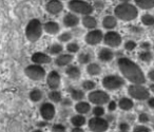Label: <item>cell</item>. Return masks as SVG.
Here are the masks:
<instances>
[{"mask_svg":"<svg viewBox=\"0 0 154 132\" xmlns=\"http://www.w3.org/2000/svg\"><path fill=\"white\" fill-rule=\"evenodd\" d=\"M118 68L125 78H127L133 85H143L145 83L146 78L141 69L127 57H122L117 60Z\"/></svg>","mask_w":154,"mask_h":132,"instance_id":"cell-1","label":"cell"},{"mask_svg":"<svg viewBox=\"0 0 154 132\" xmlns=\"http://www.w3.org/2000/svg\"><path fill=\"white\" fill-rule=\"evenodd\" d=\"M115 17L124 21H131L137 17L138 11L133 5L130 3H120L114 9Z\"/></svg>","mask_w":154,"mask_h":132,"instance_id":"cell-2","label":"cell"},{"mask_svg":"<svg viewBox=\"0 0 154 132\" xmlns=\"http://www.w3.org/2000/svg\"><path fill=\"white\" fill-rule=\"evenodd\" d=\"M43 32V26L41 24L39 19H32L30 20L26 27V36L29 41L31 42H35V41L39 40L40 37L42 36Z\"/></svg>","mask_w":154,"mask_h":132,"instance_id":"cell-3","label":"cell"},{"mask_svg":"<svg viewBox=\"0 0 154 132\" xmlns=\"http://www.w3.org/2000/svg\"><path fill=\"white\" fill-rule=\"evenodd\" d=\"M69 9L74 14H80L82 16L91 15L94 11V8L85 0H71L68 3Z\"/></svg>","mask_w":154,"mask_h":132,"instance_id":"cell-4","label":"cell"},{"mask_svg":"<svg viewBox=\"0 0 154 132\" xmlns=\"http://www.w3.org/2000/svg\"><path fill=\"white\" fill-rule=\"evenodd\" d=\"M24 73L26 75L31 79V80L38 81L45 78V70L42 66L39 64H30L24 69Z\"/></svg>","mask_w":154,"mask_h":132,"instance_id":"cell-5","label":"cell"},{"mask_svg":"<svg viewBox=\"0 0 154 132\" xmlns=\"http://www.w3.org/2000/svg\"><path fill=\"white\" fill-rule=\"evenodd\" d=\"M125 85L124 78L118 75H107L103 78V86L105 89L114 91V90L120 89Z\"/></svg>","mask_w":154,"mask_h":132,"instance_id":"cell-6","label":"cell"},{"mask_svg":"<svg viewBox=\"0 0 154 132\" xmlns=\"http://www.w3.org/2000/svg\"><path fill=\"white\" fill-rule=\"evenodd\" d=\"M88 99L89 102L96 106H103L105 104H109L110 96L107 92L103 90H94L88 94Z\"/></svg>","mask_w":154,"mask_h":132,"instance_id":"cell-7","label":"cell"},{"mask_svg":"<svg viewBox=\"0 0 154 132\" xmlns=\"http://www.w3.org/2000/svg\"><path fill=\"white\" fill-rule=\"evenodd\" d=\"M89 129L92 132H106L109 128V121L103 117H92L88 121Z\"/></svg>","mask_w":154,"mask_h":132,"instance_id":"cell-8","label":"cell"},{"mask_svg":"<svg viewBox=\"0 0 154 132\" xmlns=\"http://www.w3.org/2000/svg\"><path fill=\"white\" fill-rule=\"evenodd\" d=\"M128 93L131 97H133L134 99L137 100L148 99L150 96L149 91L147 90V88L143 87L141 85H131L128 88Z\"/></svg>","mask_w":154,"mask_h":132,"instance_id":"cell-9","label":"cell"},{"mask_svg":"<svg viewBox=\"0 0 154 132\" xmlns=\"http://www.w3.org/2000/svg\"><path fill=\"white\" fill-rule=\"evenodd\" d=\"M103 41L110 48H117L122 43V36L117 32L109 31L103 35Z\"/></svg>","mask_w":154,"mask_h":132,"instance_id":"cell-10","label":"cell"},{"mask_svg":"<svg viewBox=\"0 0 154 132\" xmlns=\"http://www.w3.org/2000/svg\"><path fill=\"white\" fill-rule=\"evenodd\" d=\"M85 40H86V42L88 43V45L96 46L103 40V34L100 30H97V29L91 30L86 34Z\"/></svg>","mask_w":154,"mask_h":132,"instance_id":"cell-11","label":"cell"},{"mask_svg":"<svg viewBox=\"0 0 154 132\" xmlns=\"http://www.w3.org/2000/svg\"><path fill=\"white\" fill-rule=\"evenodd\" d=\"M39 112H40L41 117H42L45 121H52L56 114L55 107H54V105L51 104V102H45V104L41 105L40 109H39Z\"/></svg>","mask_w":154,"mask_h":132,"instance_id":"cell-12","label":"cell"},{"mask_svg":"<svg viewBox=\"0 0 154 132\" xmlns=\"http://www.w3.org/2000/svg\"><path fill=\"white\" fill-rule=\"evenodd\" d=\"M60 81H61V77L57 71L53 70L48 74L47 85L51 90H57L60 86Z\"/></svg>","mask_w":154,"mask_h":132,"instance_id":"cell-13","label":"cell"},{"mask_svg":"<svg viewBox=\"0 0 154 132\" xmlns=\"http://www.w3.org/2000/svg\"><path fill=\"white\" fill-rule=\"evenodd\" d=\"M45 10L51 15H58L63 10V5L60 0H50L45 5Z\"/></svg>","mask_w":154,"mask_h":132,"instance_id":"cell-14","label":"cell"},{"mask_svg":"<svg viewBox=\"0 0 154 132\" xmlns=\"http://www.w3.org/2000/svg\"><path fill=\"white\" fill-rule=\"evenodd\" d=\"M31 60L34 62L35 64H39V66H42V64H50L52 61V58L49 54L42 53V52H35L34 54L31 57Z\"/></svg>","mask_w":154,"mask_h":132,"instance_id":"cell-15","label":"cell"},{"mask_svg":"<svg viewBox=\"0 0 154 132\" xmlns=\"http://www.w3.org/2000/svg\"><path fill=\"white\" fill-rule=\"evenodd\" d=\"M62 21H63V24L66 28H74L79 24V18L74 13H66L63 16Z\"/></svg>","mask_w":154,"mask_h":132,"instance_id":"cell-16","label":"cell"},{"mask_svg":"<svg viewBox=\"0 0 154 132\" xmlns=\"http://www.w3.org/2000/svg\"><path fill=\"white\" fill-rule=\"evenodd\" d=\"M73 55L70 53L60 54L55 58V64L57 67H66L70 66V64L73 61Z\"/></svg>","mask_w":154,"mask_h":132,"instance_id":"cell-17","label":"cell"},{"mask_svg":"<svg viewBox=\"0 0 154 132\" xmlns=\"http://www.w3.org/2000/svg\"><path fill=\"white\" fill-rule=\"evenodd\" d=\"M97 57L100 61L103 62H109L113 59L114 57V53L111 49L109 48H101L100 50L97 53Z\"/></svg>","mask_w":154,"mask_h":132,"instance_id":"cell-18","label":"cell"},{"mask_svg":"<svg viewBox=\"0 0 154 132\" xmlns=\"http://www.w3.org/2000/svg\"><path fill=\"white\" fill-rule=\"evenodd\" d=\"M66 74L68 77H70L71 79H78L82 75V72H80V69L77 66H74V64H70V66L66 67Z\"/></svg>","mask_w":154,"mask_h":132,"instance_id":"cell-19","label":"cell"},{"mask_svg":"<svg viewBox=\"0 0 154 132\" xmlns=\"http://www.w3.org/2000/svg\"><path fill=\"white\" fill-rule=\"evenodd\" d=\"M82 26L85 27L86 29L88 30H95V28L97 27V20L95 17H93L92 15H87V16H84L82 20Z\"/></svg>","mask_w":154,"mask_h":132,"instance_id":"cell-20","label":"cell"},{"mask_svg":"<svg viewBox=\"0 0 154 132\" xmlns=\"http://www.w3.org/2000/svg\"><path fill=\"white\" fill-rule=\"evenodd\" d=\"M43 30H45L48 34L55 35L60 31V26L56 21H48L43 24Z\"/></svg>","mask_w":154,"mask_h":132,"instance_id":"cell-21","label":"cell"},{"mask_svg":"<svg viewBox=\"0 0 154 132\" xmlns=\"http://www.w3.org/2000/svg\"><path fill=\"white\" fill-rule=\"evenodd\" d=\"M75 110H76V112L78 113V114L84 115V114H87V113L90 112L91 106L88 102L82 100V102H78L76 105H75Z\"/></svg>","mask_w":154,"mask_h":132,"instance_id":"cell-22","label":"cell"},{"mask_svg":"<svg viewBox=\"0 0 154 132\" xmlns=\"http://www.w3.org/2000/svg\"><path fill=\"white\" fill-rule=\"evenodd\" d=\"M117 24V20H116V17L111 15L106 16L105 18L103 19V27L107 30H112L114 29Z\"/></svg>","mask_w":154,"mask_h":132,"instance_id":"cell-23","label":"cell"},{"mask_svg":"<svg viewBox=\"0 0 154 132\" xmlns=\"http://www.w3.org/2000/svg\"><path fill=\"white\" fill-rule=\"evenodd\" d=\"M69 92L71 94V97L73 100L82 102L85 97V92L82 89H76V88H69Z\"/></svg>","mask_w":154,"mask_h":132,"instance_id":"cell-24","label":"cell"},{"mask_svg":"<svg viewBox=\"0 0 154 132\" xmlns=\"http://www.w3.org/2000/svg\"><path fill=\"white\" fill-rule=\"evenodd\" d=\"M87 73L90 76H97L101 73V67L96 62H91L87 66Z\"/></svg>","mask_w":154,"mask_h":132,"instance_id":"cell-25","label":"cell"},{"mask_svg":"<svg viewBox=\"0 0 154 132\" xmlns=\"http://www.w3.org/2000/svg\"><path fill=\"white\" fill-rule=\"evenodd\" d=\"M93 59V54L91 52H82L79 53L78 57H77V60L80 64H89L92 62Z\"/></svg>","mask_w":154,"mask_h":132,"instance_id":"cell-26","label":"cell"},{"mask_svg":"<svg viewBox=\"0 0 154 132\" xmlns=\"http://www.w3.org/2000/svg\"><path fill=\"white\" fill-rule=\"evenodd\" d=\"M71 124L73 125V127H80L82 128V126H85L87 124L86 117L82 114L73 115V116L71 117Z\"/></svg>","mask_w":154,"mask_h":132,"instance_id":"cell-27","label":"cell"},{"mask_svg":"<svg viewBox=\"0 0 154 132\" xmlns=\"http://www.w3.org/2000/svg\"><path fill=\"white\" fill-rule=\"evenodd\" d=\"M133 106H134V104H133L132 99H130V98H128V97L120 98L119 102H118V107L124 111L131 110V109L133 108Z\"/></svg>","mask_w":154,"mask_h":132,"instance_id":"cell-28","label":"cell"},{"mask_svg":"<svg viewBox=\"0 0 154 132\" xmlns=\"http://www.w3.org/2000/svg\"><path fill=\"white\" fill-rule=\"evenodd\" d=\"M63 50V47H62L60 43H53L52 46H50L47 49V52L50 54V55H60V53Z\"/></svg>","mask_w":154,"mask_h":132,"instance_id":"cell-29","label":"cell"},{"mask_svg":"<svg viewBox=\"0 0 154 132\" xmlns=\"http://www.w3.org/2000/svg\"><path fill=\"white\" fill-rule=\"evenodd\" d=\"M29 96H30V99L32 100V102H40V100L42 99L43 94H42V92H41V90H39V89H33L32 91L30 92Z\"/></svg>","mask_w":154,"mask_h":132,"instance_id":"cell-30","label":"cell"},{"mask_svg":"<svg viewBox=\"0 0 154 132\" xmlns=\"http://www.w3.org/2000/svg\"><path fill=\"white\" fill-rule=\"evenodd\" d=\"M48 96H49L50 100L53 102H61V100L63 99L61 92L58 91V90H52Z\"/></svg>","mask_w":154,"mask_h":132,"instance_id":"cell-31","label":"cell"},{"mask_svg":"<svg viewBox=\"0 0 154 132\" xmlns=\"http://www.w3.org/2000/svg\"><path fill=\"white\" fill-rule=\"evenodd\" d=\"M135 3L140 9L148 10L154 8V0H135Z\"/></svg>","mask_w":154,"mask_h":132,"instance_id":"cell-32","label":"cell"},{"mask_svg":"<svg viewBox=\"0 0 154 132\" xmlns=\"http://www.w3.org/2000/svg\"><path fill=\"white\" fill-rule=\"evenodd\" d=\"M82 87L85 91H90V92L94 91L95 87H96V83H95L94 80H90V79H88V80L82 81Z\"/></svg>","mask_w":154,"mask_h":132,"instance_id":"cell-33","label":"cell"},{"mask_svg":"<svg viewBox=\"0 0 154 132\" xmlns=\"http://www.w3.org/2000/svg\"><path fill=\"white\" fill-rule=\"evenodd\" d=\"M141 22H143L145 26H153L154 24V17L149 14H145V15L141 17Z\"/></svg>","mask_w":154,"mask_h":132,"instance_id":"cell-34","label":"cell"},{"mask_svg":"<svg viewBox=\"0 0 154 132\" xmlns=\"http://www.w3.org/2000/svg\"><path fill=\"white\" fill-rule=\"evenodd\" d=\"M92 113L96 117H103L105 115V108L103 106H95L92 110Z\"/></svg>","mask_w":154,"mask_h":132,"instance_id":"cell-35","label":"cell"},{"mask_svg":"<svg viewBox=\"0 0 154 132\" xmlns=\"http://www.w3.org/2000/svg\"><path fill=\"white\" fill-rule=\"evenodd\" d=\"M72 33L71 32H63L58 36V40L60 42H69L72 39Z\"/></svg>","mask_w":154,"mask_h":132,"instance_id":"cell-36","label":"cell"},{"mask_svg":"<svg viewBox=\"0 0 154 132\" xmlns=\"http://www.w3.org/2000/svg\"><path fill=\"white\" fill-rule=\"evenodd\" d=\"M66 51L69 53H77L79 51V45L77 42H70L66 46Z\"/></svg>","mask_w":154,"mask_h":132,"instance_id":"cell-37","label":"cell"},{"mask_svg":"<svg viewBox=\"0 0 154 132\" xmlns=\"http://www.w3.org/2000/svg\"><path fill=\"white\" fill-rule=\"evenodd\" d=\"M139 59L143 60V61L149 62V61H151V59H152V54L148 51H145L139 54Z\"/></svg>","mask_w":154,"mask_h":132,"instance_id":"cell-38","label":"cell"},{"mask_svg":"<svg viewBox=\"0 0 154 132\" xmlns=\"http://www.w3.org/2000/svg\"><path fill=\"white\" fill-rule=\"evenodd\" d=\"M52 132H66V128L62 124H55L52 127Z\"/></svg>","mask_w":154,"mask_h":132,"instance_id":"cell-39","label":"cell"},{"mask_svg":"<svg viewBox=\"0 0 154 132\" xmlns=\"http://www.w3.org/2000/svg\"><path fill=\"white\" fill-rule=\"evenodd\" d=\"M135 48H136V43H135V41L129 40L125 43V49L128 50V51H132V50H134Z\"/></svg>","mask_w":154,"mask_h":132,"instance_id":"cell-40","label":"cell"},{"mask_svg":"<svg viewBox=\"0 0 154 132\" xmlns=\"http://www.w3.org/2000/svg\"><path fill=\"white\" fill-rule=\"evenodd\" d=\"M133 132H151V130L148 127H146V126L140 125V126H136L134 128V130H133Z\"/></svg>","mask_w":154,"mask_h":132,"instance_id":"cell-41","label":"cell"},{"mask_svg":"<svg viewBox=\"0 0 154 132\" xmlns=\"http://www.w3.org/2000/svg\"><path fill=\"white\" fill-rule=\"evenodd\" d=\"M117 108V104H116L114 100H111V102H109V104H108V110L109 111H115V109Z\"/></svg>","mask_w":154,"mask_h":132,"instance_id":"cell-42","label":"cell"},{"mask_svg":"<svg viewBox=\"0 0 154 132\" xmlns=\"http://www.w3.org/2000/svg\"><path fill=\"white\" fill-rule=\"evenodd\" d=\"M118 128H119V130L122 132H127L130 127H129V125L127 123H120L119 126H118Z\"/></svg>","mask_w":154,"mask_h":132,"instance_id":"cell-43","label":"cell"},{"mask_svg":"<svg viewBox=\"0 0 154 132\" xmlns=\"http://www.w3.org/2000/svg\"><path fill=\"white\" fill-rule=\"evenodd\" d=\"M138 119L140 123H147V121H149V116H148L146 113H141V114L139 115Z\"/></svg>","mask_w":154,"mask_h":132,"instance_id":"cell-44","label":"cell"},{"mask_svg":"<svg viewBox=\"0 0 154 132\" xmlns=\"http://www.w3.org/2000/svg\"><path fill=\"white\" fill-rule=\"evenodd\" d=\"M61 105H62V107H70L71 105H72V100H71L70 98H63V99L61 100Z\"/></svg>","mask_w":154,"mask_h":132,"instance_id":"cell-45","label":"cell"},{"mask_svg":"<svg viewBox=\"0 0 154 132\" xmlns=\"http://www.w3.org/2000/svg\"><path fill=\"white\" fill-rule=\"evenodd\" d=\"M71 132H85V130L80 127H73L71 129Z\"/></svg>","mask_w":154,"mask_h":132,"instance_id":"cell-46","label":"cell"},{"mask_svg":"<svg viewBox=\"0 0 154 132\" xmlns=\"http://www.w3.org/2000/svg\"><path fill=\"white\" fill-rule=\"evenodd\" d=\"M148 105H149L150 108L154 109V97L149 98V100H148Z\"/></svg>","mask_w":154,"mask_h":132,"instance_id":"cell-47","label":"cell"},{"mask_svg":"<svg viewBox=\"0 0 154 132\" xmlns=\"http://www.w3.org/2000/svg\"><path fill=\"white\" fill-rule=\"evenodd\" d=\"M148 77H149V78L151 79L152 81H154V69H153V70L150 71L149 74H148Z\"/></svg>","mask_w":154,"mask_h":132,"instance_id":"cell-48","label":"cell"},{"mask_svg":"<svg viewBox=\"0 0 154 132\" xmlns=\"http://www.w3.org/2000/svg\"><path fill=\"white\" fill-rule=\"evenodd\" d=\"M141 48H143V49H149L150 45L148 42H143V43H141Z\"/></svg>","mask_w":154,"mask_h":132,"instance_id":"cell-49","label":"cell"},{"mask_svg":"<svg viewBox=\"0 0 154 132\" xmlns=\"http://www.w3.org/2000/svg\"><path fill=\"white\" fill-rule=\"evenodd\" d=\"M37 126H39V127H43V126H47V121H39V123L37 124Z\"/></svg>","mask_w":154,"mask_h":132,"instance_id":"cell-50","label":"cell"},{"mask_svg":"<svg viewBox=\"0 0 154 132\" xmlns=\"http://www.w3.org/2000/svg\"><path fill=\"white\" fill-rule=\"evenodd\" d=\"M32 132H43V131H42V129H36V130H34V131H32Z\"/></svg>","mask_w":154,"mask_h":132,"instance_id":"cell-51","label":"cell"},{"mask_svg":"<svg viewBox=\"0 0 154 132\" xmlns=\"http://www.w3.org/2000/svg\"><path fill=\"white\" fill-rule=\"evenodd\" d=\"M150 89H151V91L154 93V85H151V86H150Z\"/></svg>","mask_w":154,"mask_h":132,"instance_id":"cell-52","label":"cell"},{"mask_svg":"<svg viewBox=\"0 0 154 132\" xmlns=\"http://www.w3.org/2000/svg\"><path fill=\"white\" fill-rule=\"evenodd\" d=\"M119 1H124V2H127V1H130V0H119Z\"/></svg>","mask_w":154,"mask_h":132,"instance_id":"cell-53","label":"cell"}]
</instances>
